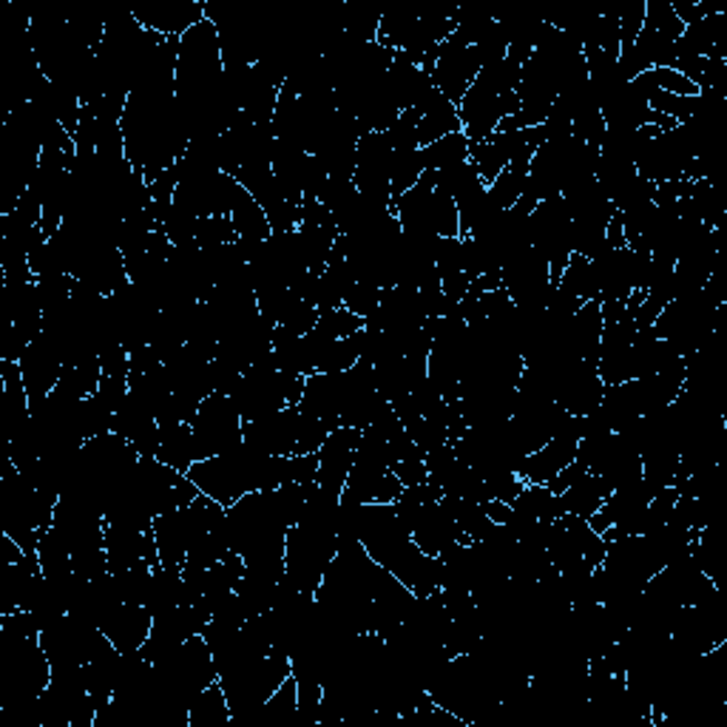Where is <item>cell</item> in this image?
Masks as SVG:
<instances>
[{"instance_id": "34", "label": "cell", "mask_w": 727, "mask_h": 727, "mask_svg": "<svg viewBox=\"0 0 727 727\" xmlns=\"http://www.w3.org/2000/svg\"><path fill=\"white\" fill-rule=\"evenodd\" d=\"M38 557H40V568H43L46 580L63 582L74 575V568H71L69 542H66L54 529H49L40 535Z\"/></svg>"}, {"instance_id": "24", "label": "cell", "mask_w": 727, "mask_h": 727, "mask_svg": "<svg viewBox=\"0 0 727 727\" xmlns=\"http://www.w3.org/2000/svg\"><path fill=\"white\" fill-rule=\"evenodd\" d=\"M157 458L166 466L177 469V472L188 475L193 464H197V447H193V429L191 424L182 421H166L160 424V452Z\"/></svg>"}, {"instance_id": "41", "label": "cell", "mask_w": 727, "mask_h": 727, "mask_svg": "<svg viewBox=\"0 0 727 727\" xmlns=\"http://www.w3.org/2000/svg\"><path fill=\"white\" fill-rule=\"evenodd\" d=\"M197 225L199 219L193 217V213H188L186 208H179V205L173 202L166 211V217H162L160 230L171 239V245H188L197 242Z\"/></svg>"}, {"instance_id": "30", "label": "cell", "mask_w": 727, "mask_h": 727, "mask_svg": "<svg viewBox=\"0 0 727 727\" xmlns=\"http://www.w3.org/2000/svg\"><path fill=\"white\" fill-rule=\"evenodd\" d=\"M233 721L222 685L213 683L202 690L188 708V727H225Z\"/></svg>"}, {"instance_id": "9", "label": "cell", "mask_w": 727, "mask_h": 727, "mask_svg": "<svg viewBox=\"0 0 727 727\" xmlns=\"http://www.w3.org/2000/svg\"><path fill=\"white\" fill-rule=\"evenodd\" d=\"M336 555H339L336 531L310 524L290 526L288 540H285V580L296 591L316 594Z\"/></svg>"}, {"instance_id": "36", "label": "cell", "mask_w": 727, "mask_h": 727, "mask_svg": "<svg viewBox=\"0 0 727 727\" xmlns=\"http://www.w3.org/2000/svg\"><path fill=\"white\" fill-rule=\"evenodd\" d=\"M424 177V162H421V148L412 151H392V168H389V193L392 202L409 191V188Z\"/></svg>"}, {"instance_id": "8", "label": "cell", "mask_w": 727, "mask_h": 727, "mask_svg": "<svg viewBox=\"0 0 727 727\" xmlns=\"http://www.w3.org/2000/svg\"><path fill=\"white\" fill-rule=\"evenodd\" d=\"M225 520V506L208 495H199L186 509H173L153 520V537L162 566H186V557L197 540Z\"/></svg>"}, {"instance_id": "37", "label": "cell", "mask_w": 727, "mask_h": 727, "mask_svg": "<svg viewBox=\"0 0 727 727\" xmlns=\"http://www.w3.org/2000/svg\"><path fill=\"white\" fill-rule=\"evenodd\" d=\"M341 14H345V34L361 40V43H372L378 38L384 14L381 9L370 7V3H345Z\"/></svg>"}, {"instance_id": "1", "label": "cell", "mask_w": 727, "mask_h": 727, "mask_svg": "<svg viewBox=\"0 0 727 727\" xmlns=\"http://www.w3.org/2000/svg\"><path fill=\"white\" fill-rule=\"evenodd\" d=\"M316 475H319V452L273 458L256 452L248 444H239L217 458L197 460L188 469V478L199 486V491L222 504L225 509L250 491L279 489L285 484H310Z\"/></svg>"}, {"instance_id": "15", "label": "cell", "mask_w": 727, "mask_h": 727, "mask_svg": "<svg viewBox=\"0 0 727 727\" xmlns=\"http://www.w3.org/2000/svg\"><path fill=\"white\" fill-rule=\"evenodd\" d=\"M389 168H392V146L384 131H370L358 140L356 148V188L367 197L392 199L389 193Z\"/></svg>"}, {"instance_id": "22", "label": "cell", "mask_w": 727, "mask_h": 727, "mask_svg": "<svg viewBox=\"0 0 727 727\" xmlns=\"http://www.w3.org/2000/svg\"><path fill=\"white\" fill-rule=\"evenodd\" d=\"M345 489H350L361 504H396L398 495L404 491V484L389 466L356 460L350 475H347Z\"/></svg>"}, {"instance_id": "50", "label": "cell", "mask_w": 727, "mask_h": 727, "mask_svg": "<svg viewBox=\"0 0 727 727\" xmlns=\"http://www.w3.org/2000/svg\"><path fill=\"white\" fill-rule=\"evenodd\" d=\"M392 472H396V478L401 480L404 489H407V486L429 484V472H427V464H424V458L398 460V464H392Z\"/></svg>"}, {"instance_id": "12", "label": "cell", "mask_w": 727, "mask_h": 727, "mask_svg": "<svg viewBox=\"0 0 727 727\" xmlns=\"http://www.w3.org/2000/svg\"><path fill=\"white\" fill-rule=\"evenodd\" d=\"M102 643H106V634L100 628L80 623L71 614L40 631V648L49 657L51 668H83Z\"/></svg>"}, {"instance_id": "43", "label": "cell", "mask_w": 727, "mask_h": 727, "mask_svg": "<svg viewBox=\"0 0 727 727\" xmlns=\"http://www.w3.org/2000/svg\"><path fill=\"white\" fill-rule=\"evenodd\" d=\"M619 20V49H628L639 38L645 23V0H626L617 9Z\"/></svg>"}, {"instance_id": "25", "label": "cell", "mask_w": 727, "mask_h": 727, "mask_svg": "<svg viewBox=\"0 0 727 727\" xmlns=\"http://www.w3.org/2000/svg\"><path fill=\"white\" fill-rule=\"evenodd\" d=\"M611 491L614 489L606 484V478H600V475H594V472H586V475H580V478H577L575 484L568 486V489L560 495L562 509H566V515H577V517H582V520H588L594 511L606 504V498L611 495Z\"/></svg>"}, {"instance_id": "26", "label": "cell", "mask_w": 727, "mask_h": 727, "mask_svg": "<svg viewBox=\"0 0 727 727\" xmlns=\"http://www.w3.org/2000/svg\"><path fill=\"white\" fill-rule=\"evenodd\" d=\"M151 617L171 611V608L182 606V568L177 566H157L151 571V586H148L146 602Z\"/></svg>"}, {"instance_id": "29", "label": "cell", "mask_w": 727, "mask_h": 727, "mask_svg": "<svg viewBox=\"0 0 727 727\" xmlns=\"http://www.w3.org/2000/svg\"><path fill=\"white\" fill-rule=\"evenodd\" d=\"M100 358H89V361L74 364V367H63V376H60L58 387H54V396L63 398V401H83V398L94 396L97 387H100Z\"/></svg>"}, {"instance_id": "17", "label": "cell", "mask_w": 727, "mask_h": 727, "mask_svg": "<svg viewBox=\"0 0 727 727\" xmlns=\"http://www.w3.org/2000/svg\"><path fill=\"white\" fill-rule=\"evenodd\" d=\"M131 14L146 32L182 38L188 29L205 20V3H199V0H148L142 7L131 9Z\"/></svg>"}, {"instance_id": "20", "label": "cell", "mask_w": 727, "mask_h": 727, "mask_svg": "<svg viewBox=\"0 0 727 727\" xmlns=\"http://www.w3.org/2000/svg\"><path fill=\"white\" fill-rule=\"evenodd\" d=\"M577 440H580L577 429H568V432L551 438L546 447L535 449V452L520 460L517 478L526 480V484H546V480H551L560 469H566L577 458Z\"/></svg>"}, {"instance_id": "10", "label": "cell", "mask_w": 727, "mask_h": 727, "mask_svg": "<svg viewBox=\"0 0 727 727\" xmlns=\"http://www.w3.org/2000/svg\"><path fill=\"white\" fill-rule=\"evenodd\" d=\"M529 237L531 248L540 250L549 262L551 285H560V276L571 256V213L562 197H549L537 202L529 213Z\"/></svg>"}, {"instance_id": "6", "label": "cell", "mask_w": 727, "mask_h": 727, "mask_svg": "<svg viewBox=\"0 0 727 727\" xmlns=\"http://www.w3.org/2000/svg\"><path fill=\"white\" fill-rule=\"evenodd\" d=\"M305 376L296 372H281L276 367V356H265L242 372L237 389L230 392V401L237 404L242 421H259L265 415H273L285 407H299L305 396Z\"/></svg>"}, {"instance_id": "44", "label": "cell", "mask_w": 727, "mask_h": 727, "mask_svg": "<svg viewBox=\"0 0 727 727\" xmlns=\"http://www.w3.org/2000/svg\"><path fill=\"white\" fill-rule=\"evenodd\" d=\"M407 432H409V438L415 440V447L421 449L424 455H429L432 449L449 444L447 427H440V424L432 421V418H418V421L407 424Z\"/></svg>"}, {"instance_id": "48", "label": "cell", "mask_w": 727, "mask_h": 727, "mask_svg": "<svg viewBox=\"0 0 727 727\" xmlns=\"http://www.w3.org/2000/svg\"><path fill=\"white\" fill-rule=\"evenodd\" d=\"M486 486H489V495L491 500H504V504H511V500L524 491L526 480L517 478L515 472H498V475H489V478H484Z\"/></svg>"}, {"instance_id": "45", "label": "cell", "mask_w": 727, "mask_h": 727, "mask_svg": "<svg viewBox=\"0 0 727 727\" xmlns=\"http://www.w3.org/2000/svg\"><path fill=\"white\" fill-rule=\"evenodd\" d=\"M435 268H438L440 276H452L464 273V239H438V248H435Z\"/></svg>"}, {"instance_id": "19", "label": "cell", "mask_w": 727, "mask_h": 727, "mask_svg": "<svg viewBox=\"0 0 727 727\" xmlns=\"http://www.w3.org/2000/svg\"><path fill=\"white\" fill-rule=\"evenodd\" d=\"M358 440H361V429L356 427H339L336 432L327 435L319 449V475H316L321 489L336 491V495L345 491L347 475L356 464Z\"/></svg>"}, {"instance_id": "18", "label": "cell", "mask_w": 727, "mask_h": 727, "mask_svg": "<svg viewBox=\"0 0 727 727\" xmlns=\"http://www.w3.org/2000/svg\"><path fill=\"white\" fill-rule=\"evenodd\" d=\"M20 376H23L26 392H29V401L38 404L43 401L46 396L54 392L60 376H63V358H60L58 347L51 345L46 336H40L38 341L26 347L23 356H20Z\"/></svg>"}, {"instance_id": "4", "label": "cell", "mask_w": 727, "mask_h": 727, "mask_svg": "<svg viewBox=\"0 0 727 727\" xmlns=\"http://www.w3.org/2000/svg\"><path fill=\"white\" fill-rule=\"evenodd\" d=\"M330 421H321L316 415L299 407H285L273 415H265L259 421H248L242 427V444L262 455L273 458H296V455H316L327 435L336 432Z\"/></svg>"}, {"instance_id": "3", "label": "cell", "mask_w": 727, "mask_h": 727, "mask_svg": "<svg viewBox=\"0 0 727 727\" xmlns=\"http://www.w3.org/2000/svg\"><path fill=\"white\" fill-rule=\"evenodd\" d=\"M358 540L364 542L367 555L392 571L415 597H427L440 588V557H429L418 549L412 531L398 517L392 504L364 506Z\"/></svg>"}, {"instance_id": "11", "label": "cell", "mask_w": 727, "mask_h": 727, "mask_svg": "<svg viewBox=\"0 0 727 727\" xmlns=\"http://www.w3.org/2000/svg\"><path fill=\"white\" fill-rule=\"evenodd\" d=\"M242 415H239L237 404L230 401V396L213 392V396L205 398L191 424L197 460L217 458V455H225L233 447H239L242 444Z\"/></svg>"}, {"instance_id": "40", "label": "cell", "mask_w": 727, "mask_h": 727, "mask_svg": "<svg viewBox=\"0 0 727 727\" xmlns=\"http://www.w3.org/2000/svg\"><path fill=\"white\" fill-rule=\"evenodd\" d=\"M316 330L330 336V339H350L358 330H364L361 316L350 313L345 305L332 307V310H325L319 313V321H316Z\"/></svg>"}, {"instance_id": "7", "label": "cell", "mask_w": 727, "mask_h": 727, "mask_svg": "<svg viewBox=\"0 0 727 727\" xmlns=\"http://www.w3.org/2000/svg\"><path fill=\"white\" fill-rule=\"evenodd\" d=\"M51 679V663L38 639L12 637L0 631V690L3 708L34 703Z\"/></svg>"}, {"instance_id": "38", "label": "cell", "mask_w": 727, "mask_h": 727, "mask_svg": "<svg viewBox=\"0 0 727 727\" xmlns=\"http://www.w3.org/2000/svg\"><path fill=\"white\" fill-rule=\"evenodd\" d=\"M526 177H529V168H506V171H500L498 179L491 186H486L491 202L498 205L500 211L515 208V202L526 191Z\"/></svg>"}, {"instance_id": "31", "label": "cell", "mask_w": 727, "mask_h": 727, "mask_svg": "<svg viewBox=\"0 0 727 727\" xmlns=\"http://www.w3.org/2000/svg\"><path fill=\"white\" fill-rule=\"evenodd\" d=\"M557 288L566 296H575L582 305L591 299H600V281H597V270H594L591 259H586L580 253L568 256V265L562 270Z\"/></svg>"}, {"instance_id": "39", "label": "cell", "mask_w": 727, "mask_h": 727, "mask_svg": "<svg viewBox=\"0 0 727 727\" xmlns=\"http://www.w3.org/2000/svg\"><path fill=\"white\" fill-rule=\"evenodd\" d=\"M151 571L153 568L148 562H140L135 568H126V571H117L114 586L117 594H120V602H131V606H142L146 602L148 586H151Z\"/></svg>"}, {"instance_id": "2", "label": "cell", "mask_w": 727, "mask_h": 727, "mask_svg": "<svg viewBox=\"0 0 727 727\" xmlns=\"http://www.w3.org/2000/svg\"><path fill=\"white\" fill-rule=\"evenodd\" d=\"M120 128L126 140V160L142 171L146 182L177 166L191 142L173 91L128 94Z\"/></svg>"}, {"instance_id": "14", "label": "cell", "mask_w": 727, "mask_h": 727, "mask_svg": "<svg viewBox=\"0 0 727 727\" xmlns=\"http://www.w3.org/2000/svg\"><path fill=\"white\" fill-rule=\"evenodd\" d=\"M404 524L412 531V540L418 542V549L429 557H440L444 551L458 546V542H472L460 531V526L455 524V517L440 506V500L424 504L421 509L415 511L409 520H404Z\"/></svg>"}, {"instance_id": "27", "label": "cell", "mask_w": 727, "mask_h": 727, "mask_svg": "<svg viewBox=\"0 0 727 727\" xmlns=\"http://www.w3.org/2000/svg\"><path fill=\"white\" fill-rule=\"evenodd\" d=\"M435 188L440 193H447L449 199H455V205L466 202V199L478 197V193L486 191V182L480 179L478 168L472 166V160L458 162V166H449L444 171H435Z\"/></svg>"}, {"instance_id": "13", "label": "cell", "mask_w": 727, "mask_h": 727, "mask_svg": "<svg viewBox=\"0 0 727 727\" xmlns=\"http://www.w3.org/2000/svg\"><path fill=\"white\" fill-rule=\"evenodd\" d=\"M509 94V91H506ZM500 91L486 80L478 71L475 83L469 86V91L464 94L458 106L460 122H464V137L469 140V146H478V142H486L498 122L504 120V109H500Z\"/></svg>"}, {"instance_id": "21", "label": "cell", "mask_w": 727, "mask_h": 727, "mask_svg": "<svg viewBox=\"0 0 727 727\" xmlns=\"http://www.w3.org/2000/svg\"><path fill=\"white\" fill-rule=\"evenodd\" d=\"M151 626L153 617L148 614L146 606L117 602L100 623V631L114 643V648L120 654H137L146 645Z\"/></svg>"}, {"instance_id": "33", "label": "cell", "mask_w": 727, "mask_h": 727, "mask_svg": "<svg viewBox=\"0 0 727 727\" xmlns=\"http://www.w3.org/2000/svg\"><path fill=\"white\" fill-rule=\"evenodd\" d=\"M440 506L455 517V524L460 526V531L472 542L489 535L491 526H495L489 520V515H486L484 504H478V500L458 498V495H440Z\"/></svg>"}, {"instance_id": "49", "label": "cell", "mask_w": 727, "mask_h": 727, "mask_svg": "<svg viewBox=\"0 0 727 727\" xmlns=\"http://www.w3.org/2000/svg\"><path fill=\"white\" fill-rule=\"evenodd\" d=\"M97 396L109 404V409H120L122 401L128 398V376H102L100 387H97Z\"/></svg>"}, {"instance_id": "16", "label": "cell", "mask_w": 727, "mask_h": 727, "mask_svg": "<svg viewBox=\"0 0 727 727\" xmlns=\"http://www.w3.org/2000/svg\"><path fill=\"white\" fill-rule=\"evenodd\" d=\"M427 321V310H424L421 290L396 288L381 290V305L372 316L364 319V327L370 330H387V332H407V330H421Z\"/></svg>"}, {"instance_id": "47", "label": "cell", "mask_w": 727, "mask_h": 727, "mask_svg": "<svg viewBox=\"0 0 727 727\" xmlns=\"http://www.w3.org/2000/svg\"><path fill=\"white\" fill-rule=\"evenodd\" d=\"M651 77H654V83H657V89L668 91V94H677V97L699 94V89L690 83L688 77H683L679 71H674V69H651Z\"/></svg>"}, {"instance_id": "42", "label": "cell", "mask_w": 727, "mask_h": 727, "mask_svg": "<svg viewBox=\"0 0 727 727\" xmlns=\"http://www.w3.org/2000/svg\"><path fill=\"white\" fill-rule=\"evenodd\" d=\"M239 239L233 219L230 217H205L197 225L199 248H219V245H233Z\"/></svg>"}, {"instance_id": "32", "label": "cell", "mask_w": 727, "mask_h": 727, "mask_svg": "<svg viewBox=\"0 0 727 727\" xmlns=\"http://www.w3.org/2000/svg\"><path fill=\"white\" fill-rule=\"evenodd\" d=\"M230 219H233V228H237L239 239H248V242H265V239L273 233L268 222V213L262 211V205L256 202L245 188L239 191L237 202H233Z\"/></svg>"}, {"instance_id": "23", "label": "cell", "mask_w": 727, "mask_h": 727, "mask_svg": "<svg viewBox=\"0 0 727 727\" xmlns=\"http://www.w3.org/2000/svg\"><path fill=\"white\" fill-rule=\"evenodd\" d=\"M415 114L421 117L418 120V146H429V142L440 140V137L447 135H460L464 131V122H460V114H458V106L455 102H449L447 97L440 94L438 89L432 91V94L427 97V100L418 106V109H412Z\"/></svg>"}, {"instance_id": "35", "label": "cell", "mask_w": 727, "mask_h": 727, "mask_svg": "<svg viewBox=\"0 0 727 727\" xmlns=\"http://www.w3.org/2000/svg\"><path fill=\"white\" fill-rule=\"evenodd\" d=\"M466 160H469V140L464 137V131H460V135L440 137V140L421 148L424 171H444V168L458 166V162Z\"/></svg>"}, {"instance_id": "28", "label": "cell", "mask_w": 727, "mask_h": 727, "mask_svg": "<svg viewBox=\"0 0 727 727\" xmlns=\"http://www.w3.org/2000/svg\"><path fill=\"white\" fill-rule=\"evenodd\" d=\"M509 506L517 515L531 517V520H542V524H555V520H560V517L566 515L560 495L549 491L542 484H526L524 491H520Z\"/></svg>"}, {"instance_id": "5", "label": "cell", "mask_w": 727, "mask_h": 727, "mask_svg": "<svg viewBox=\"0 0 727 727\" xmlns=\"http://www.w3.org/2000/svg\"><path fill=\"white\" fill-rule=\"evenodd\" d=\"M290 677V659L279 654H245L219 668V685L230 705L233 721H250L253 714Z\"/></svg>"}, {"instance_id": "46", "label": "cell", "mask_w": 727, "mask_h": 727, "mask_svg": "<svg viewBox=\"0 0 727 727\" xmlns=\"http://www.w3.org/2000/svg\"><path fill=\"white\" fill-rule=\"evenodd\" d=\"M378 305H381V290L372 288V285H361V281H356V288H352L345 299L347 310L361 316V319L376 313Z\"/></svg>"}]
</instances>
